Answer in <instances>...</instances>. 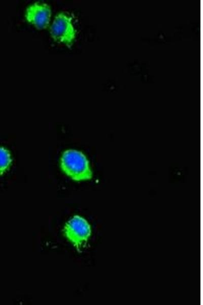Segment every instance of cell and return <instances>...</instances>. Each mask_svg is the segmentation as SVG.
I'll return each instance as SVG.
<instances>
[{"label": "cell", "mask_w": 203, "mask_h": 305, "mask_svg": "<svg viewBox=\"0 0 203 305\" xmlns=\"http://www.w3.org/2000/svg\"><path fill=\"white\" fill-rule=\"evenodd\" d=\"M11 163L12 158L9 151L0 146V175L9 169Z\"/></svg>", "instance_id": "5b68a950"}, {"label": "cell", "mask_w": 203, "mask_h": 305, "mask_svg": "<svg viewBox=\"0 0 203 305\" xmlns=\"http://www.w3.org/2000/svg\"><path fill=\"white\" fill-rule=\"evenodd\" d=\"M63 231L65 237L78 250L85 246L91 234L90 224L78 215L74 216L66 223Z\"/></svg>", "instance_id": "7a4b0ae2"}, {"label": "cell", "mask_w": 203, "mask_h": 305, "mask_svg": "<svg viewBox=\"0 0 203 305\" xmlns=\"http://www.w3.org/2000/svg\"><path fill=\"white\" fill-rule=\"evenodd\" d=\"M51 16L49 6L45 3H36L29 6L25 13L27 21L37 28H46L49 25Z\"/></svg>", "instance_id": "277c9868"}, {"label": "cell", "mask_w": 203, "mask_h": 305, "mask_svg": "<svg viewBox=\"0 0 203 305\" xmlns=\"http://www.w3.org/2000/svg\"><path fill=\"white\" fill-rule=\"evenodd\" d=\"M60 167L65 174L76 181L89 180L92 177L88 160L77 150L64 151L60 158Z\"/></svg>", "instance_id": "6da1fadb"}, {"label": "cell", "mask_w": 203, "mask_h": 305, "mask_svg": "<svg viewBox=\"0 0 203 305\" xmlns=\"http://www.w3.org/2000/svg\"><path fill=\"white\" fill-rule=\"evenodd\" d=\"M50 34L55 41L71 46L76 37L72 18L64 13L58 14L50 27Z\"/></svg>", "instance_id": "3957f363"}]
</instances>
